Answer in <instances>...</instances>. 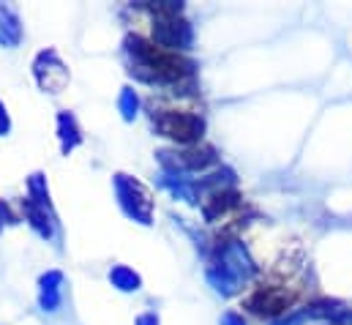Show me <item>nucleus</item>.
<instances>
[{
	"mask_svg": "<svg viewBox=\"0 0 352 325\" xmlns=\"http://www.w3.org/2000/svg\"><path fill=\"white\" fill-rule=\"evenodd\" d=\"M156 129L175 140L180 145H194L202 140V132H205V120L197 115V112H186V109H167V112H159L156 115Z\"/></svg>",
	"mask_w": 352,
	"mask_h": 325,
	"instance_id": "nucleus-1",
	"label": "nucleus"
},
{
	"mask_svg": "<svg viewBox=\"0 0 352 325\" xmlns=\"http://www.w3.org/2000/svg\"><path fill=\"white\" fill-rule=\"evenodd\" d=\"M115 186H118V197H120L123 208L129 211V216H134V219H140L142 224H148V222H151L153 202H151V194L145 191V186L137 183V180H129L126 175H118Z\"/></svg>",
	"mask_w": 352,
	"mask_h": 325,
	"instance_id": "nucleus-2",
	"label": "nucleus"
},
{
	"mask_svg": "<svg viewBox=\"0 0 352 325\" xmlns=\"http://www.w3.org/2000/svg\"><path fill=\"white\" fill-rule=\"evenodd\" d=\"M292 304V293H287L284 287H260L249 301L246 306L254 312V315H281L287 306Z\"/></svg>",
	"mask_w": 352,
	"mask_h": 325,
	"instance_id": "nucleus-3",
	"label": "nucleus"
},
{
	"mask_svg": "<svg viewBox=\"0 0 352 325\" xmlns=\"http://www.w3.org/2000/svg\"><path fill=\"white\" fill-rule=\"evenodd\" d=\"M25 205V216L30 219V224L44 235V238H52V222L47 216V202H36L33 197L22 202Z\"/></svg>",
	"mask_w": 352,
	"mask_h": 325,
	"instance_id": "nucleus-4",
	"label": "nucleus"
},
{
	"mask_svg": "<svg viewBox=\"0 0 352 325\" xmlns=\"http://www.w3.org/2000/svg\"><path fill=\"white\" fill-rule=\"evenodd\" d=\"M19 39H22L19 19L14 17L11 8H0V41H3L6 47H14Z\"/></svg>",
	"mask_w": 352,
	"mask_h": 325,
	"instance_id": "nucleus-5",
	"label": "nucleus"
},
{
	"mask_svg": "<svg viewBox=\"0 0 352 325\" xmlns=\"http://www.w3.org/2000/svg\"><path fill=\"white\" fill-rule=\"evenodd\" d=\"M60 273H47L41 279V306L47 312H52L58 304H60Z\"/></svg>",
	"mask_w": 352,
	"mask_h": 325,
	"instance_id": "nucleus-6",
	"label": "nucleus"
},
{
	"mask_svg": "<svg viewBox=\"0 0 352 325\" xmlns=\"http://www.w3.org/2000/svg\"><path fill=\"white\" fill-rule=\"evenodd\" d=\"M109 279H112V282H115L120 290H140V276H137L131 268H123V265H118V268H112Z\"/></svg>",
	"mask_w": 352,
	"mask_h": 325,
	"instance_id": "nucleus-7",
	"label": "nucleus"
},
{
	"mask_svg": "<svg viewBox=\"0 0 352 325\" xmlns=\"http://www.w3.org/2000/svg\"><path fill=\"white\" fill-rule=\"evenodd\" d=\"M58 123H60V137H63V148L69 151L72 145H77L80 143V132H77V126H74V118L72 115H60L58 118Z\"/></svg>",
	"mask_w": 352,
	"mask_h": 325,
	"instance_id": "nucleus-8",
	"label": "nucleus"
},
{
	"mask_svg": "<svg viewBox=\"0 0 352 325\" xmlns=\"http://www.w3.org/2000/svg\"><path fill=\"white\" fill-rule=\"evenodd\" d=\"M137 107H140V98H137V93L126 87V90H123V96H120V109H123V115H126V118L137 115Z\"/></svg>",
	"mask_w": 352,
	"mask_h": 325,
	"instance_id": "nucleus-9",
	"label": "nucleus"
},
{
	"mask_svg": "<svg viewBox=\"0 0 352 325\" xmlns=\"http://www.w3.org/2000/svg\"><path fill=\"white\" fill-rule=\"evenodd\" d=\"M137 325H159V320H156V315H142Z\"/></svg>",
	"mask_w": 352,
	"mask_h": 325,
	"instance_id": "nucleus-10",
	"label": "nucleus"
},
{
	"mask_svg": "<svg viewBox=\"0 0 352 325\" xmlns=\"http://www.w3.org/2000/svg\"><path fill=\"white\" fill-rule=\"evenodd\" d=\"M8 222H11V211L0 202V224H8Z\"/></svg>",
	"mask_w": 352,
	"mask_h": 325,
	"instance_id": "nucleus-11",
	"label": "nucleus"
},
{
	"mask_svg": "<svg viewBox=\"0 0 352 325\" xmlns=\"http://www.w3.org/2000/svg\"><path fill=\"white\" fill-rule=\"evenodd\" d=\"M221 325H243V320H241L238 315H227V317H224V323H221Z\"/></svg>",
	"mask_w": 352,
	"mask_h": 325,
	"instance_id": "nucleus-12",
	"label": "nucleus"
},
{
	"mask_svg": "<svg viewBox=\"0 0 352 325\" xmlns=\"http://www.w3.org/2000/svg\"><path fill=\"white\" fill-rule=\"evenodd\" d=\"M6 129H8V118H6V109L0 107V134H3Z\"/></svg>",
	"mask_w": 352,
	"mask_h": 325,
	"instance_id": "nucleus-13",
	"label": "nucleus"
}]
</instances>
